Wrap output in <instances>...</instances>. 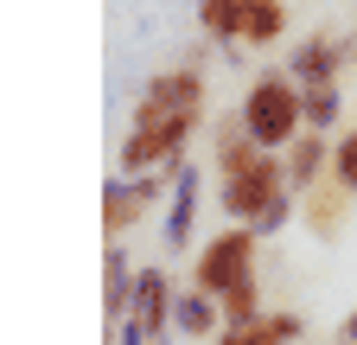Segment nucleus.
Returning a JSON list of instances; mask_svg holds the SVG:
<instances>
[{
  "label": "nucleus",
  "mask_w": 357,
  "mask_h": 345,
  "mask_svg": "<svg viewBox=\"0 0 357 345\" xmlns=\"http://www.w3.org/2000/svg\"><path fill=\"white\" fill-rule=\"evenodd\" d=\"M223 211L243 218V224H268V230H275L287 218V166L268 160V147H261L249 166L223 172Z\"/></svg>",
  "instance_id": "f257e3e1"
},
{
  "label": "nucleus",
  "mask_w": 357,
  "mask_h": 345,
  "mask_svg": "<svg viewBox=\"0 0 357 345\" xmlns=\"http://www.w3.org/2000/svg\"><path fill=\"white\" fill-rule=\"evenodd\" d=\"M300 122H306V96L294 90L287 77H261L255 90H249V103H243V135H249V141H261L268 154L287 147Z\"/></svg>",
  "instance_id": "f03ea898"
},
{
  "label": "nucleus",
  "mask_w": 357,
  "mask_h": 345,
  "mask_svg": "<svg viewBox=\"0 0 357 345\" xmlns=\"http://www.w3.org/2000/svg\"><path fill=\"white\" fill-rule=\"evenodd\" d=\"M249 256H255V237L249 230H223L217 243H204V256H198V288L204 294H236L243 281H249Z\"/></svg>",
  "instance_id": "7ed1b4c3"
},
{
  "label": "nucleus",
  "mask_w": 357,
  "mask_h": 345,
  "mask_svg": "<svg viewBox=\"0 0 357 345\" xmlns=\"http://www.w3.org/2000/svg\"><path fill=\"white\" fill-rule=\"evenodd\" d=\"M192 122H198V115H160V109H147V103H141V128L128 135L121 166H128V172H141V166H153V160H172Z\"/></svg>",
  "instance_id": "20e7f679"
},
{
  "label": "nucleus",
  "mask_w": 357,
  "mask_h": 345,
  "mask_svg": "<svg viewBox=\"0 0 357 345\" xmlns=\"http://www.w3.org/2000/svg\"><path fill=\"white\" fill-rule=\"evenodd\" d=\"M198 96H204L198 71H172V77H153L147 109H160V115H198Z\"/></svg>",
  "instance_id": "39448f33"
},
{
  "label": "nucleus",
  "mask_w": 357,
  "mask_h": 345,
  "mask_svg": "<svg viewBox=\"0 0 357 345\" xmlns=\"http://www.w3.org/2000/svg\"><path fill=\"white\" fill-rule=\"evenodd\" d=\"M294 339H300V320L294 314H275V320L255 314V320H236L217 345H294Z\"/></svg>",
  "instance_id": "423d86ee"
},
{
  "label": "nucleus",
  "mask_w": 357,
  "mask_h": 345,
  "mask_svg": "<svg viewBox=\"0 0 357 345\" xmlns=\"http://www.w3.org/2000/svg\"><path fill=\"white\" fill-rule=\"evenodd\" d=\"M281 26H287L281 0H243V45H275Z\"/></svg>",
  "instance_id": "0eeeda50"
},
{
  "label": "nucleus",
  "mask_w": 357,
  "mask_h": 345,
  "mask_svg": "<svg viewBox=\"0 0 357 345\" xmlns=\"http://www.w3.org/2000/svg\"><path fill=\"white\" fill-rule=\"evenodd\" d=\"M326 166H332V147L319 141V128H312L306 141H294V160H287V186H312Z\"/></svg>",
  "instance_id": "6e6552de"
},
{
  "label": "nucleus",
  "mask_w": 357,
  "mask_h": 345,
  "mask_svg": "<svg viewBox=\"0 0 357 345\" xmlns=\"http://www.w3.org/2000/svg\"><path fill=\"white\" fill-rule=\"evenodd\" d=\"M134 320L147 326V339L166 332V275H141V288H134Z\"/></svg>",
  "instance_id": "1a4fd4ad"
},
{
  "label": "nucleus",
  "mask_w": 357,
  "mask_h": 345,
  "mask_svg": "<svg viewBox=\"0 0 357 345\" xmlns=\"http://www.w3.org/2000/svg\"><path fill=\"white\" fill-rule=\"evenodd\" d=\"M153 192H160V179H141V186H109V198H102V224H109V230L134 224V205H147Z\"/></svg>",
  "instance_id": "9d476101"
},
{
  "label": "nucleus",
  "mask_w": 357,
  "mask_h": 345,
  "mask_svg": "<svg viewBox=\"0 0 357 345\" xmlns=\"http://www.w3.org/2000/svg\"><path fill=\"white\" fill-rule=\"evenodd\" d=\"M332 71H338V45H326V38H312V45L294 52V77L300 83H332Z\"/></svg>",
  "instance_id": "9b49d317"
},
{
  "label": "nucleus",
  "mask_w": 357,
  "mask_h": 345,
  "mask_svg": "<svg viewBox=\"0 0 357 345\" xmlns=\"http://www.w3.org/2000/svg\"><path fill=\"white\" fill-rule=\"evenodd\" d=\"M198 20H204V32H217V38H243V0H204Z\"/></svg>",
  "instance_id": "f8f14e48"
},
{
  "label": "nucleus",
  "mask_w": 357,
  "mask_h": 345,
  "mask_svg": "<svg viewBox=\"0 0 357 345\" xmlns=\"http://www.w3.org/2000/svg\"><path fill=\"white\" fill-rule=\"evenodd\" d=\"M172 320H178V332H211V326H217V307H211V294L198 288V294H185V300L172 307Z\"/></svg>",
  "instance_id": "ddd939ff"
},
{
  "label": "nucleus",
  "mask_w": 357,
  "mask_h": 345,
  "mask_svg": "<svg viewBox=\"0 0 357 345\" xmlns=\"http://www.w3.org/2000/svg\"><path fill=\"white\" fill-rule=\"evenodd\" d=\"M306 122L312 128H332L338 122V90H332V83H306Z\"/></svg>",
  "instance_id": "4468645a"
},
{
  "label": "nucleus",
  "mask_w": 357,
  "mask_h": 345,
  "mask_svg": "<svg viewBox=\"0 0 357 345\" xmlns=\"http://www.w3.org/2000/svg\"><path fill=\"white\" fill-rule=\"evenodd\" d=\"M332 179H338V192H357V128L332 147Z\"/></svg>",
  "instance_id": "2eb2a0df"
},
{
  "label": "nucleus",
  "mask_w": 357,
  "mask_h": 345,
  "mask_svg": "<svg viewBox=\"0 0 357 345\" xmlns=\"http://www.w3.org/2000/svg\"><path fill=\"white\" fill-rule=\"evenodd\" d=\"M185 237H192V172H178V205H172L166 243H185Z\"/></svg>",
  "instance_id": "dca6fc26"
},
{
  "label": "nucleus",
  "mask_w": 357,
  "mask_h": 345,
  "mask_svg": "<svg viewBox=\"0 0 357 345\" xmlns=\"http://www.w3.org/2000/svg\"><path fill=\"white\" fill-rule=\"evenodd\" d=\"M109 314H128V256H109Z\"/></svg>",
  "instance_id": "f3484780"
},
{
  "label": "nucleus",
  "mask_w": 357,
  "mask_h": 345,
  "mask_svg": "<svg viewBox=\"0 0 357 345\" xmlns=\"http://www.w3.org/2000/svg\"><path fill=\"white\" fill-rule=\"evenodd\" d=\"M141 339H147V326H141V320H128V326H121V345H141Z\"/></svg>",
  "instance_id": "a211bd4d"
},
{
  "label": "nucleus",
  "mask_w": 357,
  "mask_h": 345,
  "mask_svg": "<svg viewBox=\"0 0 357 345\" xmlns=\"http://www.w3.org/2000/svg\"><path fill=\"white\" fill-rule=\"evenodd\" d=\"M344 332H351V339H357V314H351V326H344Z\"/></svg>",
  "instance_id": "6ab92c4d"
}]
</instances>
